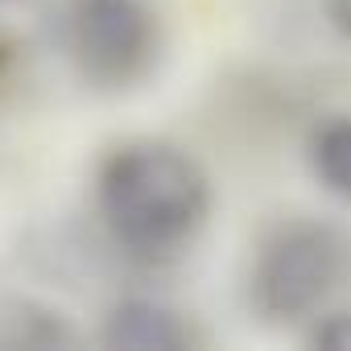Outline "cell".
Masks as SVG:
<instances>
[{
	"label": "cell",
	"mask_w": 351,
	"mask_h": 351,
	"mask_svg": "<svg viewBox=\"0 0 351 351\" xmlns=\"http://www.w3.org/2000/svg\"><path fill=\"white\" fill-rule=\"evenodd\" d=\"M95 199L112 236L145 256L178 252L211 215L203 165L165 141H128L112 149L99 165Z\"/></svg>",
	"instance_id": "6da1fadb"
},
{
	"label": "cell",
	"mask_w": 351,
	"mask_h": 351,
	"mask_svg": "<svg viewBox=\"0 0 351 351\" xmlns=\"http://www.w3.org/2000/svg\"><path fill=\"white\" fill-rule=\"evenodd\" d=\"M343 273V240L322 223H289L265 240L252 265V306L273 322L310 318Z\"/></svg>",
	"instance_id": "7a4b0ae2"
},
{
	"label": "cell",
	"mask_w": 351,
	"mask_h": 351,
	"mask_svg": "<svg viewBox=\"0 0 351 351\" xmlns=\"http://www.w3.org/2000/svg\"><path fill=\"white\" fill-rule=\"evenodd\" d=\"M71 54L87 83L124 91L157 62V13L149 0H75Z\"/></svg>",
	"instance_id": "3957f363"
},
{
	"label": "cell",
	"mask_w": 351,
	"mask_h": 351,
	"mask_svg": "<svg viewBox=\"0 0 351 351\" xmlns=\"http://www.w3.org/2000/svg\"><path fill=\"white\" fill-rule=\"evenodd\" d=\"M104 343L132 351H182L195 343V335L178 310L149 298H124L104 318Z\"/></svg>",
	"instance_id": "277c9868"
},
{
	"label": "cell",
	"mask_w": 351,
	"mask_h": 351,
	"mask_svg": "<svg viewBox=\"0 0 351 351\" xmlns=\"http://www.w3.org/2000/svg\"><path fill=\"white\" fill-rule=\"evenodd\" d=\"M310 169L335 199L351 203V116H335V120L314 128Z\"/></svg>",
	"instance_id": "5b68a950"
},
{
	"label": "cell",
	"mask_w": 351,
	"mask_h": 351,
	"mask_svg": "<svg viewBox=\"0 0 351 351\" xmlns=\"http://www.w3.org/2000/svg\"><path fill=\"white\" fill-rule=\"evenodd\" d=\"M310 347H330V351H351V314H330L314 322Z\"/></svg>",
	"instance_id": "8992f818"
},
{
	"label": "cell",
	"mask_w": 351,
	"mask_h": 351,
	"mask_svg": "<svg viewBox=\"0 0 351 351\" xmlns=\"http://www.w3.org/2000/svg\"><path fill=\"white\" fill-rule=\"evenodd\" d=\"M326 21L339 38L351 42V0H326Z\"/></svg>",
	"instance_id": "52a82bcc"
}]
</instances>
